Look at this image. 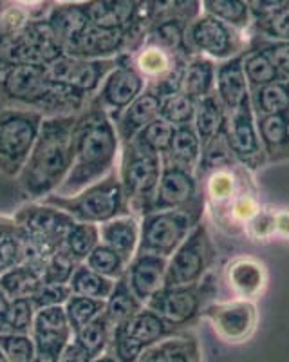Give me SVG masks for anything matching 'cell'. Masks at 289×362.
<instances>
[{"instance_id":"7dc6e473","label":"cell","mask_w":289,"mask_h":362,"mask_svg":"<svg viewBox=\"0 0 289 362\" xmlns=\"http://www.w3.org/2000/svg\"><path fill=\"white\" fill-rule=\"evenodd\" d=\"M173 132H176V127H173L170 122H166L165 118L157 116L154 122H150L140 134L136 136V141L143 147H147L149 151L157 154H165L168 151L170 144H172Z\"/></svg>"},{"instance_id":"60d3db41","label":"cell","mask_w":289,"mask_h":362,"mask_svg":"<svg viewBox=\"0 0 289 362\" xmlns=\"http://www.w3.org/2000/svg\"><path fill=\"white\" fill-rule=\"evenodd\" d=\"M99 245V226L92 225V223H78L70 226V230L67 232L66 241L62 247L66 248L69 254H73L80 263L87 259V255L91 254L96 247Z\"/></svg>"},{"instance_id":"d4e9b609","label":"cell","mask_w":289,"mask_h":362,"mask_svg":"<svg viewBox=\"0 0 289 362\" xmlns=\"http://www.w3.org/2000/svg\"><path fill=\"white\" fill-rule=\"evenodd\" d=\"M114 329H120L125 335H128L130 339H134L136 342H140L144 350L149 346L156 344L161 339L168 337L176 332V328L168 325V322L163 319L159 313H156L154 310H150L149 306H143L136 315H133L125 325L118 326Z\"/></svg>"},{"instance_id":"e575fe53","label":"cell","mask_w":289,"mask_h":362,"mask_svg":"<svg viewBox=\"0 0 289 362\" xmlns=\"http://www.w3.org/2000/svg\"><path fill=\"white\" fill-rule=\"evenodd\" d=\"M143 306L144 305L134 296L123 276L121 279L116 281L114 290L109 296V299L105 300L104 313L112 328H118V326L125 325L130 317L136 315Z\"/></svg>"},{"instance_id":"1f68e13d","label":"cell","mask_w":289,"mask_h":362,"mask_svg":"<svg viewBox=\"0 0 289 362\" xmlns=\"http://www.w3.org/2000/svg\"><path fill=\"white\" fill-rule=\"evenodd\" d=\"M188 21L183 18H163V21H156L149 25L147 37L144 40H150L154 44L161 45L165 49L172 51V53L179 54L183 58L194 57L186 42V29H188Z\"/></svg>"},{"instance_id":"836d02e7","label":"cell","mask_w":289,"mask_h":362,"mask_svg":"<svg viewBox=\"0 0 289 362\" xmlns=\"http://www.w3.org/2000/svg\"><path fill=\"white\" fill-rule=\"evenodd\" d=\"M202 13L219 18L242 33H250L253 24L250 0H202Z\"/></svg>"},{"instance_id":"ac0fdd59","label":"cell","mask_w":289,"mask_h":362,"mask_svg":"<svg viewBox=\"0 0 289 362\" xmlns=\"http://www.w3.org/2000/svg\"><path fill=\"white\" fill-rule=\"evenodd\" d=\"M199 196H201L199 194V180L195 173L163 161V173L159 177L152 210L181 209V206L195 202Z\"/></svg>"},{"instance_id":"b9f144b4","label":"cell","mask_w":289,"mask_h":362,"mask_svg":"<svg viewBox=\"0 0 289 362\" xmlns=\"http://www.w3.org/2000/svg\"><path fill=\"white\" fill-rule=\"evenodd\" d=\"M87 267L94 270L99 276L107 277V279L118 281L125 276L128 263L121 257L118 252L109 248L107 245L99 243L91 254L87 255V259L83 261Z\"/></svg>"},{"instance_id":"5b68a950","label":"cell","mask_w":289,"mask_h":362,"mask_svg":"<svg viewBox=\"0 0 289 362\" xmlns=\"http://www.w3.org/2000/svg\"><path fill=\"white\" fill-rule=\"evenodd\" d=\"M42 202L58 206L75 221L92 223V225H104L118 216L130 214L127 198L121 189L118 169L75 196L51 194Z\"/></svg>"},{"instance_id":"2e32d148","label":"cell","mask_w":289,"mask_h":362,"mask_svg":"<svg viewBox=\"0 0 289 362\" xmlns=\"http://www.w3.org/2000/svg\"><path fill=\"white\" fill-rule=\"evenodd\" d=\"M202 315L214 325L223 341L242 342L252 337L257 325V310L248 299H235L204 308Z\"/></svg>"},{"instance_id":"f5cc1de1","label":"cell","mask_w":289,"mask_h":362,"mask_svg":"<svg viewBox=\"0 0 289 362\" xmlns=\"http://www.w3.org/2000/svg\"><path fill=\"white\" fill-rule=\"evenodd\" d=\"M250 4H252V15L255 21V18L268 17V15L288 8L289 0H252Z\"/></svg>"},{"instance_id":"ffe728a7","label":"cell","mask_w":289,"mask_h":362,"mask_svg":"<svg viewBox=\"0 0 289 362\" xmlns=\"http://www.w3.org/2000/svg\"><path fill=\"white\" fill-rule=\"evenodd\" d=\"M159 109H161V96L147 87L127 109H123L112 119L121 145L136 140V136L159 116Z\"/></svg>"},{"instance_id":"74e56055","label":"cell","mask_w":289,"mask_h":362,"mask_svg":"<svg viewBox=\"0 0 289 362\" xmlns=\"http://www.w3.org/2000/svg\"><path fill=\"white\" fill-rule=\"evenodd\" d=\"M114 284L116 281L99 276V274H96L94 270H91V268L87 267L85 263H80L69 281V290L73 296L107 300L109 296L112 293V290H114Z\"/></svg>"},{"instance_id":"9a60e30c","label":"cell","mask_w":289,"mask_h":362,"mask_svg":"<svg viewBox=\"0 0 289 362\" xmlns=\"http://www.w3.org/2000/svg\"><path fill=\"white\" fill-rule=\"evenodd\" d=\"M63 53L85 60H111L120 54H130V35L120 28L89 24L75 40L63 47Z\"/></svg>"},{"instance_id":"816d5d0a","label":"cell","mask_w":289,"mask_h":362,"mask_svg":"<svg viewBox=\"0 0 289 362\" xmlns=\"http://www.w3.org/2000/svg\"><path fill=\"white\" fill-rule=\"evenodd\" d=\"M70 297L69 284H49L42 283L40 288L37 290L31 299H33L35 306L38 308H47V306H62L66 305V300Z\"/></svg>"},{"instance_id":"484cf974","label":"cell","mask_w":289,"mask_h":362,"mask_svg":"<svg viewBox=\"0 0 289 362\" xmlns=\"http://www.w3.org/2000/svg\"><path fill=\"white\" fill-rule=\"evenodd\" d=\"M230 288L242 299H253L266 286V268L260 261L252 257H239L226 268Z\"/></svg>"},{"instance_id":"c3c4849f","label":"cell","mask_w":289,"mask_h":362,"mask_svg":"<svg viewBox=\"0 0 289 362\" xmlns=\"http://www.w3.org/2000/svg\"><path fill=\"white\" fill-rule=\"evenodd\" d=\"M78 264L80 261L76 259L75 255L69 254L62 247L46 259L42 281L49 284H69L70 277H73L75 270L78 268Z\"/></svg>"},{"instance_id":"681fc988","label":"cell","mask_w":289,"mask_h":362,"mask_svg":"<svg viewBox=\"0 0 289 362\" xmlns=\"http://www.w3.org/2000/svg\"><path fill=\"white\" fill-rule=\"evenodd\" d=\"M0 350L9 362H31L35 357V342L27 334H0Z\"/></svg>"},{"instance_id":"f546056e","label":"cell","mask_w":289,"mask_h":362,"mask_svg":"<svg viewBox=\"0 0 289 362\" xmlns=\"http://www.w3.org/2000/svg\"><path fill=\"white\" fill-rule=\"evenodd\" d=\"M226 122L228 112L215 93L195 102V115L192 125H194L195 132L201 138L202 147H207L215 138H219L221 134H224V131H226Z\"/></svg>"},{"instance_id":"d6a6232c","label":"cell","mask_w":289,"mask_h":362,"mask_svg":"<svg viewBox=\"0 0 289 362\" xmlns=\"http://www.w3.org/2000/svg\"><path fill=\"white\" fill-rule=\"evenodd\" d=\"M250 102L255 116L289 115V80L268 83L250 90Z\"/></svg>"},{"instance_id":"30bf717a","label":"cell","mask_w":289,"mask_h":362,"mask_svg":"<svg viewBox=\"0 0 289 362\" xmlns=\"http://www.w3.org/2000/svg\"><path fill=\"white\" fill-rule=\"evenodd\" d=\"M214 257L215 250L208 228L201 221L168 257L165 286H190L201 283L207 277Z\"/></svg>"},{"instance_id":"d590c367","label":"cell","mask_w":289,"mask_h":362,"mask_svg":"<svg viewBox=\"0 0 289 362\" xmlns=\"http://www.w3.org/2000/svg\"><path fill=\"white\" fill-rule=\"evenodd\" d=\"M240 57H242V69L244 74H246V80H248L250 90L255 89V87H262L268 86V83L278 82V80H284L277 71V67L273 66L268 54L260 47H257V45L250 44L248 49L244 51Z\"/></svg>"},{"instance_id":"277c9868","label":"cell","mask_w":289,"mask_h":362,"mask_svg":"<svg viewBox=\"0 0 289 362\" xmlns=\"http://www.w3.org/2000/svg\"><path fill=\"white\" fill-rule=\"evenodd\" d=\"M204 198L199 196L181 209L152 210L140 219V247L137 254L161 255L168 259L179 245L202 221Z\"/></svg>"},{"instance_id":"3957f363","label":"cell","mask_w":289,"mask_h":362,"mask_svg":"<svg viewBox=\"0 0 289 362\" xmlns=\"http://www.w3.org/2000/svg\"><path fill=\"white\" fill-rule=\"evenodd\" d=\"M161 173V154L152 153L136 140L121 145L118 176H120L121 189L127 198L130 214L141 219L152 210Z\"/></svg>"},{"instance_id":"7c38bea8","label":"cell","mask_w":289,"mask_h":362,"mask_svg":"<svg viewBox=\"0 0 289 362\" xmlns=\"http://www.w3.org/2000/svg\"><path fill=\"white\" fill-rule=\"evenodd\" d=\"M224 134H226L233 158L244 169L257 170L268 165L264 148L260 144L259 129H257V116L250 100L233 112H228Z\"/></svg>"},{"instance_id":"9f6ffc18","label":"cell","mask_w":289,"mask_h":362,"mask_svg":"<svg viewBox=\"0 0 289 362\" xmlns=\"http://www.w3.org/2000/svg\"><path fill=\"white\" fill-rule=\"evenodd\" d=\"M17 230H18V225L15 223L13 216L0 214V243H2L6 238H9L11 234H15Z\"/></svg>"},{"instance_id":"8fae6325","label":"cell","mask_w":289,"mask_h":362,"mask_svg":"<svg viewBox=\"0 0 289 362\" xmlns=\"http://www.w3.org/2000/svg\"><path fill=\"white\" fill-rule=\"evenodd\" d=\"M144 89H147V80L133 66L130 54L125 53L118 57V66L105 76V80L89 103L107 112L114 119Z\"/></svg>"},{"instance_id":"7402d4cb","label":"cell","mask_w":289,"mask_h":362,"mask_svg":"<svg viewBox=\"0 0 289 362\" xmlns=\"http://www.w3.org/2000/svg\"><path fill=\"white\" fill-rule=\"evenodd\" d=\"M215 95L226 112H233L250 100V86L242 69V57L230 58L217 64L215 73Z\"/></svg>"},{"instance_id":"cb8c5ba5","label":"cell","mask_w":289,"mask_h":362,"mask_svg":"<svg viewBox=\"0 0 289 362\" xmlns=\"http://www.w3.org/2000/svg\"><path fill=\"white\" fill-rule=\"evenodd\" d=\"M260 144L268 163L289 160V115H271L257 118Z\"/></svg>"},{"instance_id":"9c48e42d","label":"cell","mask_w":289,"mask_h":362,"mask_svg":"<svg viewBox=\"0 0 289 362\" xmlns=\"http://www.w3.org/2000/svg\"><path fill=\"white\" fill-rule=\"evenodd\" d=\"M63 53L62 44L51 33L46 18H31L20 33L0 51V67L49 66Z\"/></svg>"},{"instance_id":"5bb4252c","label":"cell","mask_w":289,"mask_h":362,"mask_svg":"<svg viewBox=\"0 0 289 362\" xmlns=\"http://www.w3.org/2000/svg\"><path fill=\"white\" fill-rule=\"evenodd\" d=\"M204 284H190V286H163L157 293L150 297L144 306H149L165 319L172 328H179L192 322L199 315L204 303Z\"/></svg>"},{"instance_id":"e0dca14e","label":"cell","mask_w":289,"mask_h":362,"mask_svg":"<svg viewBox=\"0 0 289 362\" xmlns=\"http://www.w3.org/2000/svg\"><path fill=\"white\" fill-rule=\"evenodd\" d=\"M29 335L33 339L35 350L38 354L53 355L56 358L62 355L66 346L75 339L63 305L38 308Z\"/></svg>"},{"instance_id":"4fadbf2b","label":"cell","mask_w":289,"mask_h":362,"mask_svg":"<svg viewBox=\"0 0 289 362\" xmlns=\"http://www.w3.org/2000/svg\"><path fill=\"white\" fill-rule=\"evenodd\" d=\"M118 66V58L111 60H85V58L62 54L47 66L49 80L54 83L75 87L85 95L94 96L102 82Z\"/></svg>"},{"instance_id":"f6af8a7d","label":"cell","mask_w":289,"mask_h":362,"mask_svg":"<svg viewBox=\"0 0 289 362\" xmlns=\"http://www.w3.org/2000/svg\"><path fill=\"white\" fill-rule=\"evenodd\" d=\"M35 315H37V306H35L31 297H22V299H11L9 310L6 313L4 328L2 334H31Z\"/></svg>"},{"instance_id":"ab89813d","label":"cell","mask_w":289,"mask_h":362,"mask_svg":"<svg viewBox=\"0 0 289 362\" xmlns=\"http://www.w3.org/2000/svg\"><path fill=\"white\" fill-rule=\"evenodd\" d=\"M150 24L163 18L192 22L202 13V0H143Z\"/></svg>"},{"instance_id":"ee69618b","label":"cell","mask_w":289,"mask_h":362,"mask_svg":"<svg viewBox=\"0 0 289 362\" xmlns=\"http://www.w3.org/2000/svg\"><path fill=\"white\" fill-rule=\"evenodd\" d=\"M63 308H66L70 329H73V334H76L78 329H82L83 326H87L91 321H94L96 317L104 313L105 300L89 299V297L73 296L70 293Z\"/></svg>"},{"instance_id":"83f0119b","label":"cell","mask_w":289,"mask_h":362,"mask_svg":"<svg viewBox=\"0 0 289 362\" xmlns=\"http://www.w3.org/2000/svg\"><path fill=\"white\" fill-rule=\"evenodd\" d=\"M202 156V144L199 134L195 132L194 125H179L173 132L172 144H170L168 151L163 154V161L165 163L178 165L186 170L197 173V167L201 163Z\"/></svg>"},{"instance_id":"94428289","label":"cell","mask_w":289,"mask_h":362,"mask_svg":"<svg viewBox=\"0 0 289 362\" xmlns=\"http://www.w3.org/2000/svg\"><path fill=\"white\" fill-rule=\"evenodd\" d=\"M0 362H9L8 357H6L4 351H2V350H0Z\"/></svg>"},{"instance_id":"52a82bcc","label":"cell","mask_w":289,"mask_h":362,"mask_svg":"<svg viewBox=\"0 0 289 362\" xmlns=\"http://www.w3.org/2000/svg\"><path fill=\"white\" fill-rule=\"evenodd\" d=\"M11 216L44 259L62 248L67 232L76 223L67 212L42 199L25 202Z\"/></svg>"},{"instance_id":"8992f818","label":"cell","mask_w":289,"mask_h":362,"mask_svg":"<svg viewBox=\"0 0 289 362\" xmlns=\"http://www.w3.org/2000/svg\"><path fill=\"white\" fill-rule=\"evenodd\" d=\"M44 116L31 109L0 111V174L17 180L33 151Z\"/></svg>"},{"instance_id":"6f0895ef","label":"cell","mask_w":289,"mask_h":362,"mask_svg":"<svg viewBox=\"0 0 289 362\" xmlns=\"http://www.w3.org/2000/svg\"><path fill=\"white\" fill-rule=\"evenodd\" d=\"M275 232L289 235V212H281V214H275Z\"/></svg>"},{"instance_id":"ba28073f","label":"cell","mask_w":289,"mask_h":362,"mask_svg":"<svg viewBox=\"0 0 289 362\" xmlns=\"http://www.w3.org/2000/svg\"><path fill=\"white\" fill-rule=\"evenodd\" d=\"M248 33L224 24L219 18L201 13L188 24L186 42L192 54H201L214 62H226L248 49Z\"/></svg>"},{"instance_id":"4dcf8cb0","label":"cell","mask_w":289,"mask_h":362,"mask_svg":"<svg viewBox=\"0 0 289 362\" xmlns=\"http://www.w3.org/2000/svg\"><path fill=\"white\" fill-rule=\"evenodd\" d=\"M215 73H217V64L214 60L201 57V54H194L188 58L185 71H183L181 90L194 100L214 95Z\"/></svg>"},{"instance_id":"91938a15","label":"cell","mask_w":289,"mask_h":362,"mask_svg":"<svg viewBox=\"0 0 289 362\" xmlns=\"http://www.w3.org/2000/svg\"><path fill=\"white\" fill-rule=\"evenodd\" d=\"M54 4H85L89 0H53Z\"/></svg>"},{"instance_id":"db71d44e","label":"cell","mask_w":289,"mask_h":362,"mask_svg":"<svg viewBox=\"0 0 289 362\" xmlns=\"http://www.w3.org/2000/svg\"><path fill=\"white\" fill-rule=\"evenodd\" d=\"M13 4L24 9L31 18H46L47 11L53 8V0H13Z\"/></svg>"},{"instance_id":"bcb514c9","label":"cell","mask_w":289,"mask_h":362,"mask_svg":"<svg viewBox=\"0 0 289 362\" xmlns=\"http://www.w3.org/2000/svg\"><path fill=\"white\" fill-rule=\"evenodd\" d=\"M248 35L262 40L289 42V6L268 17L255 18Z\"/></svg>"},{"instance_id":"f1b7e54d","label":"cell","mask_w":289,"mask_h":362,"mask_svg":"<svg viewBox=\"0 0 289 362\" xmlns=\"http://www.w3.org/2000/svg\"><path fill=\"white\" fill-rule=\"evenodd\" d=\"M46 22L62 47L75 40L89 25L83 4H53V8L47 11Z\"/></svg>"},{"instance_id":"7a4b0ae2","label":"cell","mask_w":289,"mask_h":362,"mask_svg":"<svg viewBox=\"0 0 289 362\" xmlns=\"http://www.w3.org/2000/svg\"><path fill=\"white\" fill-rule=\"evenodd\" d=\"M76 115L46 116L33 151L17 176L27 202H40L56 192L66 181L73 163V131Z\"/></svg>"},{"instance_id":"44dd1931","label":"cell","mask_w":289,"mask_h":362,"mask_svg":"<svg viewBox=\"0 0 289 362\" xmlns=\"http://www.w3.org/2000/svg\"><path fill=\"white\" fill-rule=\"evenodd\" d=\"M237 167H239V163L211 170L210 174H207V198L214 205L215 214L219 212L221 223L230 212L231 205L239 199V196H242L248 190V187H246L248 180L244 176L246 173L239 170Z\"/></svg>"},{"instance_id":"4316f807","label":"cell","mask_w":289,"mask_h":362,"mask_svg":"<svg viewBox=\"0 0 289 362\" xmlns=\"http://www.w3.org/2000/svg\"><path fill=\"white\" fill-rule=\"evenodd\" d=\"M137 362H201L199 344L190 335H173L149 346Z\"/></svg>"},{"instance_id":"f35d334b","label":"cell","mask_w":289,"mask_h":362,"mask_svg":"<svg viewBox=\"0 0 289 362\" xmlns=\"http://www.w3.org/2000/svg\"><path fill=\"white\" fill-rule=\"evenodd\" d=\"M112 332H114V328L107 321L105 313H102V315L96 317L94 321H91L89 325L76 332L75 341L94 361V358L102 357L109 350L112 341Z\"/></svg>"},{"instance_id":"680465c9","label":"cell","mask_w":289,"mask_h":362,"mask_svg":"<svg viewBox=\"0 0 289 362\" xmlns=\"http://www.w3.org/2000/svg\"><path fill=\"white\" fill-rule=\"evenodd\" d=\"M9 303H11V299H9L2 290H0V334H2V328H4L6 313H8L9 310Z\"/></svg>"},{"instance_id":"7bdbcfd3","label":"cell","mask_w":289,"mask_h":362,"mask_svg":"<svg viewBox=\"0 0 289 362\" xmlns=\"http://www.w3.org/2000/svg\"><path fill=\"white\" fill-rule=\"evenodd\" d=\"M195 102L192 96H188L183 90H176L170 95L161 98V109H159V116L165 118L166 122L179 127V125H188L194 122L195 115Z\"/></svg>"},{"instance_id":"11a10c76","label":"cell","mask_w":289,"mask_h":362,"mask_svg":"<svg viewBox=\"0 0 289 362\" xmlns=\"http://www.w3.org/2000/svg\"><path fill=\"white\" fill-rule=\"evenodd\" d=\"M58 362H92V358L89 357L82 346L73 339L69 344L66 346V350L62 351V355L58 357Z\"/></svg>"},{"instance_id":"d6986e66","label":"cell","mask_w":289,"mask_h":362,"mask_svg":"<svg viewBox=\"0 0 289 362\" xmlns=\"http://www.w3.org/2000/svg\"><path fill=\"white\" fill-rule=\"evenodd\" d=\"M166 264V257L154 254H136L128 263L125 279L143 305H147L150 297L165 286Z\"/></svg>"},{"instance_id":"8d00e7d4","label":"cell","mask_w":289,"mask_h":362,"mask_svg":"<svg viewBox=\"0 0 289 362\" xmlns=\"http://www.w3.org/2000/svg\"><path fill=\"white\" fill-rule=\"evenodd\" d=\"M42 281L40 272L31 264H18L6 274L0 276V290L9 299H22V297H33L40 288Z\"/></svg>"},{"instance_id":"f907efd6","label":"cell","mask_w":289,"mask_h":362,"mask_svg":"<svg viewBox=\"0 0 289 362\" xmlns=\"http://www.w3.org/2000/svg\"><path fill=\"white\" fill-rule=\"evenodd\" d=\"M250 44L257 45L264 51L277 67L281 76L284 80H289V42H277V40H262V38H250Z\"/></svg>"},{"instance_id":"6da1fadb","label":"cell","mask_w":289,"mask_h":362,"mask_svg":"<svg viewBox=\"0 0 289 362\" xmlns=\"http://www.w3.org/2000/svg\"><path fill=\"white\" fill-rule=\"evenodd\" d=\"M121 141L107 112L87 105L76 115L73 131V163L62 187L54 194L75 196L118 169Z\"/></svg>"},{"instance_id":"603a6c76","label":"cell","mask_w":289,"mask_h":362,"mask_svg":"<svg viewBox=\"0 0 289 362\" xmlns=\"http://www.w3.org/2000/svg\"><path fill=\"white\" fill-rule=\"evenodd\" d=\"M98 226L99 243L107 245L130 263L140 247V218L134 214H123Z\"/></svg>"}]
</instances>
